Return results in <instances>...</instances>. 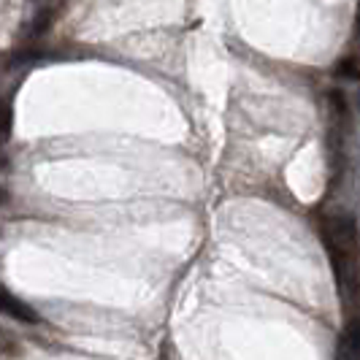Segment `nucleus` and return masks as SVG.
<instances>
[{
    "label": "nucleus",
    "mask_w": 360,
    "mask_h": 360,
    "mask_svg": "<svg viewBox=\"0 0 360 360\" xmlns=\"http://www.w3.org/2000/svg\"><path fill=\"white\" fill-rule=\"evenodd\" d=\"M355 27L360 30V3H358V14H355Z\"/></svg>",
    "instance_id": "obj_10"
},
{
    "label": "nucleus",
    "mask_w": 360,
    "mask_h": 360,
    "mask_svg": "<svg viewBox=\"0 0 360 360\" xmlns=\"http://www.w3.org/2000/svg\"><path fill=\"white\" fill-rule=\"evenodd\" d=\"M336 360H358V358H352L347 349H342V347H339V358H336Z\"/></svg>",
    "instance_id": "obj_9"
},
{
    "label": "nucleus",
    "mask_w": 360,
    "mask_h": 360,
    "mask_svg": "<svg viewBox=\"0 0 360 360\" xmlns=\"http://www.w3.org/2000/svg\"><path fill=\"white\" fill-rule=\"evenodd\" d=\"M323 241L325 250H336L344 257L360 260V231L352 217H325L323 219Z\"/></svg>",
    "instance_id": "obj_1"
},
{
    "label": "nucleus",
    "mask_w": 360,
    "mask_h": 360,
    "mask_svg": "<svg viewBox=\"0 0 360 360\" xmlns=\"http://www.w3.org/2000/svg\"><path fill=\"white\" fill-rule=\"evenodd\" d=\"M0 311H6L8 317H14V320H19V323H38V320H41L36 309L27 307L25 301L14 298V295L6 292V290H0Z\"/></svg>",
    "instance_id": "obj_2"
},
{
    "label": "nucleus",
    "mask_w": 360,
    "mask_h": 360,
    "mask_svg": "<svg viewBox=\"0 0 360 360\" xmlns=\"http://www.w3.org/2000/svg\"><path fill=\"white\" fill-rule=\"evenodd\" d=\"M0 355H6V358H14L19 355V344L11 339V333H6L3 328H0Z\"/></svg>",
    "instance_id": "obj_6"
},
{
    "label": "nucleus",
    "mask_w": 360,
    "mask_h": 360,
    "mask_svg": "<svg viewBox=\"0 0 360 360\" xmlns=\"http://www.w3.org/2000/svg\"><path fill=\"white\" fill-rule=\"evenodd\" d=\"M342 349H347L352 358L360 360V314L352 320V323L347 325V330H344L342 336V344H339Z\"/></svg>",
    "instance_id": "obj_3"
},
{
    "label": "nucleus",
    "mask_w": 360,
    "mask_h": 360,
    "mask_svg": "<svg viewBox=\"0 0 360 360\" xmlns=\"http://www.w3.org/2000/svg\"><path fill=\"white\" fill-rule=\"evenodd\" d=\"M54 19H57V14H54L49 6H44L41 11L36 14V19H33V27H30V36L38 38V36H44L49 27L54 25Z\"/></svg>",
    "instance_id": "obj_5"
},
{
    "label": "nucleus",
    "mask_w": 360,
    "mask_h": 360,
    "mask_svg": "<svg viewBox=\"0 0 360 360\" xmlns=\"http://www.w3.org/2000/svg\"><path fill=\"white\" fill-rule=\"evenodd\" d=\"M8 130H11V108L0 106V133L8 136Z\"/></svg>",
    "instance_id": "obj_8"
},
{
    "label": "nucleus",
    "mask_w": 360,
    "mask_h": 360,
    "mask_svg": "<svg viewBox=\"0 0 360 360\" xmlns=\"http://www.w3.org/2000/svg\"><path fill=\"white\" fill-rule=\"evenodd\" d=\"M328 101H330L333 111H339V117L347 114V95H344L342 90H330L328 92Z\"/></svg>",
    "instance_id": "obj_7"
},
{
    "label": "nucleus",
    "mask_w": 360,
    "mask_h": 360,
    "mask_svg": "<svg viewBox=\"0 0 360 360\" xmlns=\"http://www.w3.org/2000/svg\"><path fill=\"white\" fill-rule=\"evenodd\" d=\"M336 76L339 79H347V82H360V60L358 57H342L336 63Z\"/></svg>",
    "instance_id": "obj_4"
}]
</instances>
